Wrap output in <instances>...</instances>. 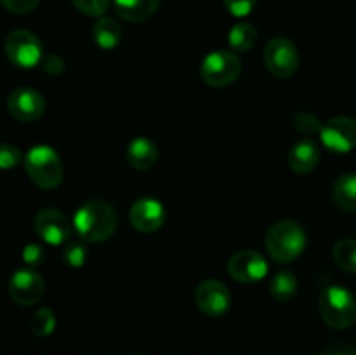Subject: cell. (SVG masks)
<instances>
[{
  "label": "cell",
  "mask_w": 356,
  "mask_h": 355,
  "mask_svg": "<svg viewBox=\"0 0 356 355\" xmlns=\"http://www.w3.org/2000/svg\"><path fill=\"white\" fill-rule=\"evenodd\" d=\"M73 225L76 233L87 242H103L117 230L118 216L106 202L90 200L76 211Z\"/></svg>",
  "instance_id": "cell-1"
},
{
  "label": "cell",
  "mask_w": 356,
  "mask_h": 355,
  "mask_svg": "<svg viewBox=\"0 0 356 355\" xmlns=\"http://www.w3.org/2000/svg\"><path fill=\"white\" fill-rule=\"evenodd\" d=\"M264 242L271 260L278 263H291L305 251L306 233L299 223L282 219L268 230Z\"/></svg>",
  "instance_id": "cell-2"
},
{
  "label": "cell",
  "mask_w": 356,
  "mask_h": 355,
  "mask_svg": "<svg viewBox=\"0 0 356 355\" xmlns=\"http://www.w3.org/2000/svg\"><path fill=\"white\" fill-rule=\"evenodd\" d=\"M320 313L327 326L346 329L356 320V299L343 285H327L320 292Z\"/></svg>",
  "instance_id": "cell-3"
},
{
  "label": "cell",
  "mask_w": 356,
  "mask_h": 355,
  "mask_svg": "<svg viewBox=\"0 0 356 355\" xmlns=\"http://www.w3.org/2000/svg\"><path fill=\"white\" fill-rule=\"evenodd\" d=\"M24 167L37 187L52 190L63 180V164L54 148L47 145L33 146L24 157Z\"/></svg>",
  "instance_id": "cell-4"
},
{
  "label": "cell",
  "mask_w": 356,
  "mask_h": 355,
  "mask_svg": "<svg viewBox=\"0 0 356 355\" xmlns=\"http://www.w3.org/2000/svg\"><path fill=\"white\" fill-rule=\"evenodd\" d=\"M242 72L240 58L233 51H214L205 56L200 66V75L212 87H226L235 82Z\"/></svg>",
  "instance_id": "cell-5"
},
{
  "label": "cell",
  "mask_w": 356,
  "mask_h": 355,
  "mask_svg": "<svg viewBox=\"0 0 356 355\" xmlns=\"http://www.w3.org/2000/svg\"><path fill=\"white\" fill-rule=\"evenodd\" d=\"M3 51L9 61L19 68H33L44 59L40 40L30 30L10 31L3 42Z\"/></svg>",
  "instance_id": "cell-6"
},
{
  "label": "cell",
  "mask_w": 356,
  "mask_h": 355,
  "mask_svg": "<svg viewBox=\"0 0 356 355\" xmlns=\"http://www.w3.org/2000/svg\"><path fill=\"white\" fill-rule=\"evenodd\" d=\"M264 63L278 79H289L299 66V52L292 40L285 37L271 38L264 47Z\"/></svg>",
  "instance_id": "cell-7"
},
{
  "label": "cell",
  "mask_w": 356,
  "mask_h": 355,
  "mask_svg": "<svg viewBox=\"0 0 356 355\" xmlns=\"http://www.w3.org/2000/svg\"><path fill=\"white\" fill-rule=\"evenodd\" d=\"M320 139L330 152H351L356 146V120L351 117L330 118L320 129Z\"/></svg>",
  "instance_id": "cell-8"
},
{
  "label": "cell",
  "mask_w": 356,
  "mask_h": 355,
  "mask_svg": "<svg viewBox=\"0 0 356 355\" xmlns=\"http://www.w3.org/2000/svg\"><path fill=\"white\" fill-rule=\"evenodd\" d=\"M7 110L16 120L35 122L44 115L45 100L38 90L19 87V89H14L7 97Z\"/></svg>",
  "instance_id": "cell-9"
},
{
  "label": "cell",
  "mask_w": 356,
  "mask_h": 355,
  "mask_svg": "<svg viewBox=\"0 0 356 355\" xmlns=\"http://www.w3.org/2000/svg\"><path fill=\"white\" fill-rule=\"evenodd\" d=\"M228 274L242 284H252L266 277L268 263L257 251L243 249L229 258Z\"/></svg>",
  "instance_id": "cell-10"
},
{
  "label": "cell",
  "mask_w": 356,
  "mask_h": 355,
  "mask_svg": "<svg viewBox=\"0 0 356 355\" xmlns=\"http://www.w3.org/2000/svg\"><path fill=\"white\" fill-rule=\"evenodd\" d=\"M35 232L51 246H63L72 235L68 218L58 209H42L35 218Z\"/></svg>",
  "instance_id": "cell-11"
},
{
  "label": "cell",
  "mask_w": 356,
  "mask_h": 355,
  "mask_svg": "<svg viewBox=\"0 0 356 355\" xmlns=\"http://www.w3.org/2000/svg\"><path fill=\"white\" fill-rule=\"evenodd\" d=\"M197 306L211 317H221L232 306V292L222 282L205 281L195 291Z\"/></svg>",
  "instance_id": "cell-12"
},
{
  "label": "cell",
  "mask_w": 356,
  "mask_h": 355,
  "mask_svg": "<svg viewBox=\"0 0 356 355\" xmlns=\"http://www.w3.org/2000/svg\"><path fill=\"white\" fill-rule=\"evenodd\" d=\"M44 281L33 270H17L9 281V294L17 305L30 306L35 305L44 296Z\"/></svg>",
  "instance_id": "cell-13"
},
{
  "label": "cell",
  "mask_w": 356,
  "mask_h": 355,
  "mask_svg": "<svg viewBox=\"0 0 356 355\" xmlns=\"http://www.w3.org/2000/svg\"><path fill=\"white\" fill-rule=\"evenodd\" d=\"M132 226L143 233H153L165 221V209L155 198H139L129 212Z\"/></svg>",
  "instance_id": "cell-14"
},
{
  "label": "cell",
  "mask_w": 356,
  "mask_h": 355,
  "mask_svg": "<svg viewBox=\"0 0 356 355\" xmlns=\"http://www.w3.org/2000/svg\"><path fill=\"white\" fill-rule=\"evenodd\" d=\"M320 162L318 145L312 139H301L296 143L289 152V166L294 173L306 174L312 173Z\"/></svg>",
  "instance_id": "cell-15"
},
{
  "label": "cell",
  "mask_w": 356,
  "mask_h": 355,
  "mask_svg": "<svg viewBox=\"0 0 356 355\" xmlns=\"http://www.w3.org/2000/svg\"><path fill=\"white\" fill-rule=\"evenodd\" d=\"M125 159L134 169L148 171L155 167L156 160H159V148L148 138H136L129 143Z\"/></svg>",
  "instance_id": "cell-16"
},
{
  "label": "cell",
  "mask_w": 356,
  "mask_h": 355,
  "mask_svg": "<svg viewBox=\"0 0 356 355\" xmlns=\"http://www.w3.org/2000/svg\"><path fill=\"white\" fill-rule=\"evenodd\" d=\"M115 10L129 23H143L159 10L160 0H113Z\"/></svg>",
  "instance_id": "cell-17"
},
{
  "label": "cell",
  "mask_w": 356,
  "mask_h": 355,
  "mask_svg": "<svg viewBox=\"0 0 356 355\" xmlns=\"http://www.w3.org/2000/svg\"><path fill=\"white\" fill-rule=\"evenodd\" d=\"M332 200L341 211L356 212V174H343L332 187Z\"/></svg>",
  "instance_id": "cell-18"
},
{
  "label": "cell",
  "mask_w": 356,
  "mask_h": 355,
  "mask_svg": "<svg viewBox=\"0 0 356 355\" xmlns=\"http://www.w3.org/2000/svg\"><path fill=\"white\" fill-rule=\"evenodd\" d=\"M92 37L101 49H113L122 40V26L111 17H99L92 26Z\"/></svg>",
  "instance_id": "cell-19"
},
{
  "label": "cell",
  "mask_w": 356,
  "mask_h": 355,
  "mask_svg": "<svg viewBox=\"0 0 356 355\" xmlns=\"http://www.w3.org/2000/svg\"><path fill=\"white\" fill-rule=\"evenodd\" d=\"M256 40H257L256 26L250 23H245V21H242V23H236L235 26L229 30L228 42H229V47H232L233 52L249 51V49L254 47Z\"/></svg>",
  "instance_id": "cell-20"
},
{
  "label": "cell",
  "mask_w": 356,
  "mask_h": 355,
  "mask_svg": "<svg viewBox=\"0 0 356 355\" xmlns=\"http://www.w3.org/2000/svg\"><path fill=\"white\" fill-rule=\"evenodd\" d=\"M270 291L271 296H273L275 299H278V301H291L296 296V292H298V278L294 277L292 271H278V274H275V277L271 278Z\"/></svg>",
  "instance_id": "cell-21"
},
{
  "label": "cell",
  "mask_w": 356,
  "mask_h": 355,
  "mask_svg": "<svg viewBox=\"0 0 356 355\" xmlns=\"http://www.w3.org/2000/svg\"><path fill=\"white\" fill-rule=\"evenodd\" d=\"M334 261L346 274L356 275V240L343 239L334 246Z\"/></svg>",
  "instance_id": "cell-22"
},
{
  "label": "cell",
  "mask_w": 356,
  "mask_h": 355,
  "mask_svg": "<svg viewBox=\"0 0 356 355\" xmlns=\"http://www.w3.org/2000/svg\"><path fill=\"white\" fill-rule=\"evenodd\" d=\"M31 333L38 338H45L56 329V315L51 308H40L33 313L30 320Z\"/></svg>",
  "instance_id": "cell-23"
},
{
  "label": "cell",
  "mask_w": 356,
  "mask_h": 355,
  "mask_svg": "<svg viewBox=\"0 0 356 355\" xmlns=\"http://www.w3.org/2000/svg\"><path fill=\"white\" fill-rule=\"evenodd\" d=\"M72 3L87 16H103L110 7V0H72Z\"/></svg>",
  "instance_id": "cell-24"
},
{
  "label": "cell",
  "mask_w": 356,
  "mask_h": 355,
  "mask_svg": "<svg viewBox=\"0 0 356 355\" xmlns=\"http://www.w3.org/2000/svg\"><path fill=\"white\" fill-rule=\"evenodd\" d=\"M21 159L23 155L17 146L0 143V169H14L16 166H19Z\"/></svg>",
  "instance_id": "cell-25"
},
{
  "label": "cell",
  "mask_w": 356,
  "mask_h": 355,
  "mask_svg": "<svg viewBox=\"0 0 356 355\" xmlns=\"http://www.w3.org/2000/svg\"><path fill=\"white\" fill-rule=\"evenodd\" d=\"M63 258H65V261L70 267H82L87 260L86 246L79 242L66 244L65 251H63Z\"/></svg>",
  "instance_id": "cell-26"
},
{
  "label": "cell",
  "mask_w": 356,
  "mask_h": 355,
  "mask_svg": "<svg viewBox=\"0 0 356 355\" xmlns=\"http://www.w3.org/2000/svg\"><path fill=\"white\" fill-rule=\"evenodd\" d=\"M257 0H222L226 9L229 10V14H233L235 17H245L256 7Z\"/></svg>",
  "instance_id": "cell-27"
},
{
  "label": "cell",
  "mask_w": 356,
  "mask_h": 355,
  "mask_svg": "<svg viewBox=\"0 0 356 355\" xmlns=\"http://www.w3.org/2000/svg\"><path fill=\"white\" fill-rule=\"evenodd\" d=\"M294 125L299 132H305V134H315V132H320V129H322L318 118L312 113H299L296 117Z\"/></svg>",
  "instance_id": "cell-28"
},
{
  "label": "cell",
  "mask_w": 356,
  "mask_h": 355,
  "mask_svg": "<svg viewBox=\"0 0 356 355\" xmlns=\"http://www.w3.org/2000/svg\"><path fill=\"white\" fill-rule=\"evenodd\" d=\"M7 10L14 14H28L37 9L40 0H0Z\"/></svg>",
  "instance_id": "cell-29"
},
{
  "label": "cell",
  "mask_w": 356,
  "mask_h": 355,
  "mask_svg": "<svg viewBox=\"0 0 356 355\" xmlns=\"http://www.w3.org/2000/svg\"><path fill=\"white\" fill-rule=\"evenodd\" d=\"M23 260L26 261L28 265H31V267H38V265L44 263L45 260L44 249H42L40 246H37V244H30V246L24 247Z\"/></svg>",
  "instance_id": "cell-30"
},
{
  "label": "cell",
  "mask_w": 356,
  "mask_h": 355,
  "mask_svg": "<svg viewBox=\"0 0 356 355\" xmlns=\"http://www.w3.org/2000/svg\"><path fill=\"white\" fill-rule=\"evenodd\" d=\"M320 355H356V348L344 343H334L329 345L327 348H323Z\"/></svg>",
  "instance_id": "cell-31"
},
{
  "label": "cell",
  "mask_w": 356,
  "mask_h": 355,
  "mask_svg": "<svg viewBox=\"0 0 356 355\" xmlns=\"http://www.w3.org/2000/svg\"><path fill=\"white\" fill-rule=\"evenodd\" d=\"M42 65H44L45 72H49V73L63 72V66H65L58 56H45L44 61H42Z\"/></svg>",
  "instance_id": "cell-32"
}]
</instances>
